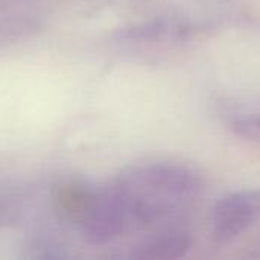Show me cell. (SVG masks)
Listing matches in <instances>:
<instances>
[{
	"label": "cell",
	"mask_w": 260,
	"mask_h": 260,
	"mask_svg": "<svg viewBox=\"0 0 260 260\" xmlns=\"http://www.w3.org/2000/svg\"><path fill=\"white\" fill-rule=\"evenodd\" d=\"M225 119L238 136L253 140L260 139V99L232 105L225 113Z\"/></svg>",
	"instance_id": "277c9868"
},
{
	"label": "cell",
	"mask_w": 260,
	"mask_h": 260,
	"mask_svg": "<svg viewBox=\"0 0 260 260\" xmlns=\"http://www.w3.org/2000/svg\"><path fill=\"white\" fill-rule=\"evenodd\" d=\"M190 245V233L184 230H171L148 241L136 256L140 259H178L189 251Z\"/></svg>",
	"instance_id": "3957f363"
},
{
	"label": "cell",
	"mask_w": 260,
	"mask_h": 260,
	"mask_svg": "<svg viewBox=\"0 0 260 260\" xmlns=\"http://www.w3.org/2000/svg\"><path fill=\"white\" fill-rule=\"evenodd\" d=\"M260 221V190H241L221 198L212 210L210 229L216 242H229Z\"/></svg>",
	"instance_id": "7a4b0ae2"
},
{
	"label": "cell",
	"mask_w": 260,
	"mask_h": 260,
	"mask_svg": "<svg viewBox=\"0 0 260 260\" xmlns=\"http://www.w3.org/2000/svg\"><path fill=\"white\" fill-rule=\"evenodd\" d=\"M201 193L197 172L181 165H152L136 171L119 195L125 219L157 224L190 209Z\"/></svg>",
	"instance_id": "6da1fadb"
}]
</instances>
